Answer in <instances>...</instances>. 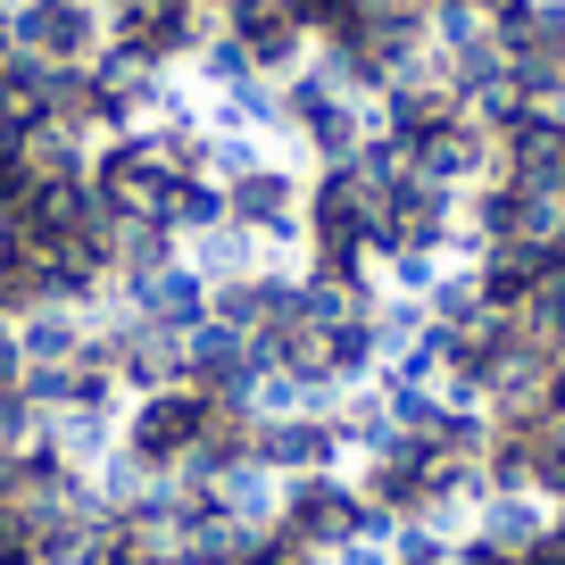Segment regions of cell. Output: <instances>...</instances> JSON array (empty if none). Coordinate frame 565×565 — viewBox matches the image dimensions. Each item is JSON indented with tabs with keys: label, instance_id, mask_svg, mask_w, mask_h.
Wrapping results in <instances>:
<instances>
[{
	"label": "cell",
	"instance_id": "5b68a950",
	"mask_svg": "<svg viewBox=\"0 0 565 565\" xmlns=\"http://www.w3.org/2000/svg\"><path fill=\"white\" fill-rule=\"evenodd\" d=\"M249 466H266L275 482H291V475H350V449H341V424L333 416L291 407V416H258Z\"/></svg>",
	"mask_w": 565,
	"mask_h": 565
},
{
	"label": "cell",
	"instance_id": "7a4b0ae2",
	"mask_svg": "<svg viewBox=\"0 0 565 565\" xmlns=\"http://www.w3.org/2000/svg\"><path fill=\"white\" fill-rule=\"evenodd\" d=\"M200 433H209V399H200L192 383H167V391H134L117 416V449L125 458H141L150 475H183L200 449Z\"/></svg>",
	"mask_w": 565,
	"mask_h": 565
},
{
	"label": "cell",
	"instance_id": "9c48e42d",
	"mask_svg": "<svg viewBox=\"0 0 565 565\" xmlns=\"http://www.w3.org/2000/svg\"><path fill=\"white\" fill-rule=\"evenodd\" d=\"M548 524H557V499H541V491H482V508H475V541L508 548V557H532L548 541Z\"/></svg>",
	"mask_w": 565,
	"mask_h": 565
},
{
	"label": "cell",
	"instance_id": "7c38bea8",
	"mask_svg": "<svg viewBox=\"0 0 565 565\" xmlns=\"http://www.w3.org/2000/svg\"><path fill=\"white\" fill-rule=\"evenodd\" d=\"M42 424H51V416H42L34 391H25V383H0V449H34Z\"/></svg>",
	"mask_w": 565,
	"mask_h": 565
},
{
	"label": "cell",
	"instance_id": "52a82bcc",
	"mask_svg": "<svg viewBox=\"0 0 565 565\" xmlns=\"http://www.w3.org/2000/svg\"><path fill=\"white\" fill-rule=\"evenodd\" d=\"M258 341L225 333V324H200L192 341H183V383L200 391V399H249L258 391Z\"/></svg>",
	"mask_w": 565,
	"mask_h": 565
},
{
	"label": "cell",
	"instance_id": "6da1fadb",
	"mask_svg": "<svg viewBox=\"0 0 565 565\" xmlns=\"http://www.w3.org/2000/svg\"><path fill=\"white\" fill-rule=\"evenodd\" d=\"M374 532H399L358 499L350 475H291L275 499V541L282 548H308V557H341L350 541H374Z\"/></svg>",
	"mask_w": 565,
	"mask_h": 565
},
{
	"label": "cell",
	"instance_id": "8992f818",
	"mask_svg": "<svg viewBox=\"0 0 565 565\" xmlns=\"http://www.w3.org/2000/svg\"><path fill=\"white\" fill-rule=\"evenodd\" d=\"M84 183H92L108 225H117V216H159V200H167V167L141 150V134H108L100 150H92Z\"/></svg>",
	"mask_w": 565,
	"mask_h": 565
},
{
	"label": "cell",
	"instance_id": "277c9868",
	"mask_svg": "<svg viewBox=\"0 0 565 565\" xmlns=\"http://www.w3.org/2000/svg\"><path fill=\"white\" fill-rule=\"evenodd\" d=\"M9 34L42 67H92L108 51V0H25L9 18Z\"/></svg>",
	"mask_w": 565,
	"mask_h": 565
},
{
	"label": "cell",
	"instance_id": "4fadbf2b",
	"mask_svg": "<svg viewBox=\"0 0 565 565\" xmlns=\"http://www.w3.org/2000/svg\"><path fill=\"white\" fill-rule=\"evenodd\" d=\"M18 374H25V350H18V324L0 317V383H18Z\"/></svg>",
	"mask_w": 565,
	"mask_h": 565
},
{
	"label": "cell",
	"instance_id": "8fae6325",
	"mask_svg": "<svg viewBox=\"0 0 565 565\" xmlns=\"http://www.w3.org/2000/svg\"><path fill=\"white\" fill-rule=\"evenodd\" d=\"M159 216H167V225L183 233V242H200V233H216V225H225V183H216V175H192V183H167Z\"/></svg>",
	"mask_w": 565,
	"mask_h": 565
},
{
	"label": "cell",
	"instance_id": "3957f363",
	"mask_svg": "<svg viewBox=\"0 0 565 565\" xmlns=\"http://www.w3.org/2000/svg\"><path fill=\"white\" fill-rule=\"evenodd\" d=\"M300 200H308V167L282 159V150L258 159V167H242V175H225V216L249 225L258 242L291 249V258H300Z\"/></svg>",
	"mask_w": 565,
	"mask_h": 565
},
{
	"label": "cell",
	"instance_id": "ba28073f",
	"mask_svg": "<svg viewBox=\"0 0 565 565\" xmlns=\"http://www.w3.org/2000/svg\"><path fill=\"white\" fill-rule=\"evenodd\" d=\"M125 308H134L141 324H159V333H183V341H192L200 324H209V275H200L192 258H175V266H159V275L125 282Z\"/></svg>",
	"mask_w": 565,
	"mask_h": 565
},
{
	"label": "cell",
	"instance_id": "30bf717a",
	"mask_svg": "<svg viewBox=\"0 0 565 565\" xmlns=\"http://www.w3.org/2000/svg\"><path fill=\"white\" fill-rule=\"evenodd\" d=\"M18 350H25V366H75L92 350V308L42 300L34 317H18Z\"/></svg>",
	"mask_w": 565,
	"mask_h": 565
}]
</instances>
